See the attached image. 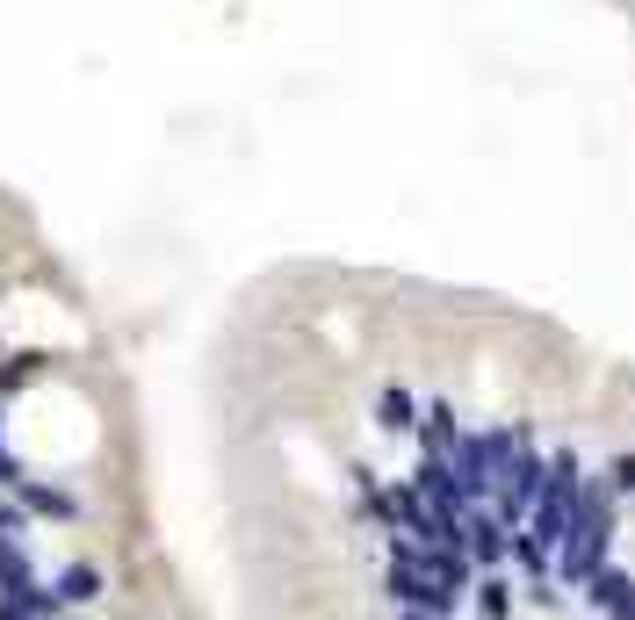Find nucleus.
<instances>
[{
    "mask_svg": "<svg viewBox=\"0 0 635 620\" xmlns=\"http://www.w3.org/2000/svg\"><path fill=\"white\" fill-rule=\"evenodd\" d=\"M58 592H66V607H80V599H95V592H101V578H95L87 563H72L66 578H58Z\"/></svg>",
    "mask_w": 635,
    "mask_h": 620,
    "instance_id": "nucleus-1",
    "label": "nucleus"
},
{
    "mask_svg": "<svg viewBox=\"0 0 635 620\" xmlns=\"http://www.w3.org/2000/svg\"><path fill=\"white\" fill-rule=\"evenodd\" d=\"M427 447H433V455H456V412H427Z\"/></svg>",
    "mask_w": 635,
    "mask_h": 620,
    "instance_id": "nucleus-2",
    "label": "nucleus"
},
{
    "mask_svg": "<svg viewBox=\"0 0 635 620\" xmlns=\"http://www.w3.org/2000/svg\"><path fill=\"white\" fill-rule=\"evenodd\" d=\"M14 491H22V498H29V505H37V512H58V520H66V512H72V498H58V491H43V483H29V476H22V483H14Z\"/></svg>",
    "mask_w": 635,
    "mask_h": 620,
    "instance_id": "nucleus-3",
    "label": "nucleus"
},
{
    "mask_svg": "<svg viewBox=\"0 0 635 620\" xmlns=\"http://www.w3.org/2000/svg\"><path fill=\"white\" fill-rule=\"evenodd\" d=\"M470 534H477V541H470V549L483 555V563H491V555H498V549H506V534H498V520H477V526H470Z\"/></svg>",
    "mask_w": 635,
    "mask_h": 620,
    "instance_id": "nucleus-4",
    "label": "nucleus"
},
{
    "mask_svg": "<svg viewBox=\"0 0 635 620\" xmlns=\"http://www.w3.org/2000/svg\"><path fill=\"white\" fill-rule=\"evenodd\" d=\"M383 426H412V397L404 390H383Z\"/></svg>",
    "mask_w": 635,
    "mask_h": 620,
    "instance_id": "nucleus-5",
    "label": "nucleus"
}]
</instances>
